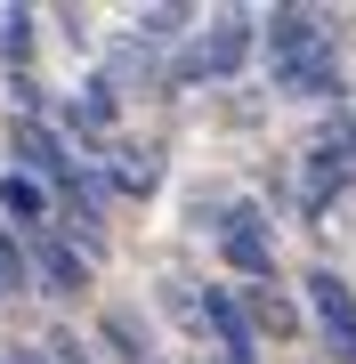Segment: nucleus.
I'll return each mask as SVG.
<instances>
[{
	"instance_id": "obj_3",
	"label": "nucleus",
	"mask_w": 356,
	"mask_h": 364,
	"mask_svg": "<svg viewBox=\"0 0 356 364\" xmlns=\"http://www.w3.org/2000/svg\"><path fill=\"white\" fill-rule=\"evenodd\" d=\"M308 316H316L324 348L340 356V364H356V291H348L332 267H316V275H308Z\"/></svg>"
},
{
	"instance_id": "obj_10",
	"label": "nucleus",
	"mask_w": 356,
	"mask_h": 364,
	"mask_svg": "<svg viewBox=\"0 0 356 364\" xmlns=\"http://www.w3.org/2000/svg\"><path fill=\"white\" fill-rule=\"evenodd\" d=\"M243 308H251V324H259V332H276V340H291V332H300V308H291L284 291H251Z\"/></svg>"
},
{
	"instance_id": "obj_5",
	"label": "nucleus",
	"mask_w": 356,
	"mask_h": 364,
	"mask_svg": "<svg viewBox=\"0 0 356 364\" xmlns=\"http://www.w3.org/2000/svg\"><path fill=\"white\" fill-rule=\"evenodd\" d=\"M16 154H25V178H57L65 195L81 186V170L65 162V146H57V130H49L41 114H25V122H16Z\"/></svg>"
},
{
	"instance_id": "obj_13",
	"label": "nucleus",
	"mask_w": 356,
	"mask_h": 364,
	"mask_svg": "<svg viewBox=\"0 0 356 364\" xmlns=\"http://www.w3.org/2000/svg\"><path fill=\"white\" fill-rule=\"evenodd\" d=\"M16 284H25V251H16V243H9V235H0V299H9Z\"/></svg>"
},
{
	"instance_id": "obj_12",
	"label": "nucleus",
	"mask_w": 356,
	"mask_h": 364,
	"mask_svg": "<svg viewBox=\"0 0 356 364\" xmlns=\"http://www.w3.org/2000/svg\"><path fill=\"white\" fill-rule=\"evenodd\" d=\"M114 186H122V195H154V154H122L114 162Z\"/></svg>"
},
{
	"instance_id": "obj_7",
	"label": "nucleus",
	"mask_w": 356,
	"mask_h": 364,
	"mask_svg": "<svg viewBox=\"0 0 356 364\" xmlns=\"http://www.w3.org/2000/svg\"><path fill=\"white\" fill-rule=\"evenodd\" d=\"M0 219L41 227V219H49V186H41V178H25V170H9V178H0Z\"/></svg>"
},
{
	"instance_id": "obj_11",
	"label": "nucleus",
	"mask_w": 356,
	"mask_h": 364,
	"mask_svg": "<svg viewBox=\"0 0 356 364\" xmlns=\"http://www.w3.org/2000/svg\"><path fill=\"white\" fill-rule=\"evenodd\" d=\"M0 57H9V81H25V57H33V16H0Z\"/></svg>"
},
{
	"instance_id": "obj_6",
	"label": "nucleus",
	"mask_w": 356,
	"mask_h": 364,
	"mask_svg": "<svg viewBox=\"0 0 356 364\" xmlns=\"http://www.w3.org/2000/svg\"><path fill=\"white\" fill-rule=\"evenodd\" d=\"M203 324L219 332L227 364H251V348H259V324H251V308H243L235 291H203Z\"/></svg>"
},
{
	"instance_id": "obj_1",
	"label": "nucleus",
	"mask_w": 356,
	"mask_h": 364,
	"mask_svg": "<svg viewBox=\"0 0 356 364\" xmlns=\"http://www.w3.org/2000/svg\"><path fill=\"white\" fill-rule=\"evenodd\" d=\"M267 73L291 97H340V41L316 9H276L267 16Z\"/></svg>"
},
{
	"instance_id": "obj_2",
	"label": "nucleus",
	"mask_w": 356,
	"mask_h": 364,
	"mask_svg": "<svg viewBox=\"0 0 356 364\" xmlns=\"http://www.w3.org/2000/svg\"><path fill=\"white\" fill-rule=\"evenodd\" d=\"M243 57H251V16H243V9H219L211 33L186 41L178 81H227V73H243Z\"/></svg>"
},
{
	"instance_id": "obj_4",
	"label": "nucleus",
	"mask_w": 356,
	"mask_h": 364,
	"mask_svg": "<svg viewBox=\"0 0 356 364\" xmlns=\"http://www.w3.org/2000/svg\"><path fill=\"white\" fill-rule=\"evenodd\" d=\"M219 251H227V267H235V275H251V284H267V275H276V251H267L259 203H227V210H219Z\"/></svg>"
},
{
	"instance_id": "obj_9",
	"label": "nucleus",
	"mask_w": 356,
	"mask_h": 364,
	"mask_svg": "<svg viewBox=\"0 0 356 364\" xmlns=\"http://www.w3.org/2000/svg\"><path fill=\"white\" fill-rule=\"evenodd\" d=\"M316 154H324V162H340V178L356 186V114H332V122H324Z\"/></svg>"
},
{
	"instance_id": "obj_8",
	"label": "nucleus",
	"mask_w": 356,
	"mask_h": 364,
	"mask_svg": "<svg viewBox=\"0 0 356 364\" xmlns=\"http://www.w3.org/2000/svg\"><path fill=\"white\" fill-rule=\"evenodd\" d=\"M81 243H65V235H41V284L49 291H81Z\"/></svg>"
},
{
	"instance_id": "obj_14",
	"label": "nucleus",
	"mask_w": 356,
	"mask_h": 364,
	"mask_svg": "<svg viewBox=\"0 0 356 364\" xmlns=\"http://www.w3.org/2000/svg\"><path fill=\"white\" fill-rule=\"evenodd\" d=\"M219 364H227V356H219Z\"/></svg>"
}]
</instances>
